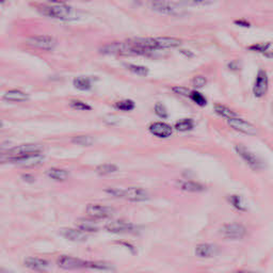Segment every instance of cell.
I'll use <instances>...</instances> for the list:
<instances>
[{
    "label": "cell",
    "mask_w": 273,
    "mask_h": 273,
    "mask_svg": "<svg viewBox=\"0 0 273 273\" xmlns=\"http://www.w3.org/2000/svg\"><path fill=\"white\" fill-rule=\"evenodd\" d=\"M100 53L106 56H142L148 54L136 38L108 43L100 48Z\"/></svg>",
    "instance_id": "obj_1"
},
{
    "label": "cell",
    "mask_w": 273,
    "mask_h": 273,
    "mask_svg": "<svg viewBox=\"0 0 273 273\" xmlns=\"http://www.w3.org/2000/svg\"><path fill=\"white\" fill-rule=\"evenodd\" d=\"M37 11L44 16L58 19V21L70 22V21H76L78 18L77 11L74 8H71V6L63 3L38 5Z\"/></svg>",
    "instance_id": "obj_2"
},
{
    "label": "cell",
    "mask_w": 273,
    "mask_h": 273,
    "mask_svg": "<svg viewBox=\"0 0 273 273\" xmlns=\"http://www.w3.org/2000/svg\"><path fill=\"white\" fill-rule=\"evenodd\" d=\"M136 41L144 48L147 53L160 49H173L179 47L183 41L174 36H158V37H136Z\"/></svg>",
    "instance_id": "obj_3"
},
{
    "label": "cell",
    "mask_w": 273,
    "mask_h": 273,
    "mask_svg": "<svg viewBox=\"0 0 273 273\" xmlns=\"http://www.w3.org/2000/svg\"><path fill=\"white\" fill-rule=\"evenodd\" d=\"M146 5L149 10L161 15L179 17L185 14L184 9L171 0H148Z\"/></svg>",
    "instance_id": "obj_4"
},
{
    "label": "cell",
    "mask_w": 273,
    "mask_h": 273,
    "mask_svg": "<svg viewBox=\"0 0 273 273\" xmlns=\"http://www.w3.org/2000/svg\"><path fill=\"white\" fill-rule=\"evenodd\" d=\"M27 43L28 46L35 48V49H40L44 51H51L54 50L57 46V40L51 35L47 34H40V35H34L27 38Z\"/></svg>",
    "instance_id": "obj_5"
},
{
    "label": "cell",
    "mask_w": 273,
    "mask_h": 273,
    "mask_svg": "<svg viewBox=\"0 0 273 273\" xmlns=\"http://www.w3.org/2000/svg\"><path fill=\"white\" fill-rule=\"evenodd\" d=\"M235 151L240 156V157H241L246 162V165H248L251 169H253V170L258 171V170H262V169L265 168L263 160L261 158H258L254 153L250 152L248 147H245L244 145H242V144L236 145Z\"/></svg>",
    "instance_id": "obj_6"
},
{
    "label": "cell",
    "mask_w": 273,
    "mask_h": 273,
    "mask_svg": "<svg viewBox=\"0 0 273 273\" xmlns=\"http://www.w3.org/2000/svg\"><path fill=\"white\" fill-rule=\"evenodd\" d=\"M44 161V156L41 153L37 154H29L25 156H19V157H11L10 162L22 167V168H34L40 166Z\"/></svg>",
    "instance_id": "obj_7"
},
{
    "label": "cell",
    "mask_w": 273,
    "mask_h": 273,
    "mask_svg": "<svg viewBox=\"0 0 273 273\" xmlns=\"http://www.w3.org/2000/svg\"><path fill=\"white\" fill-rule=\"evenodd\" d=\"M268 88H269V77L267 71L265 69H259L254 87H253V94H254L255 97L257 99H261V97L265 96L266 93L268 92Z\"/></svg>",
    "instance_id": "obj_8"
},
{
    "label": "cell",
    "mask_w": 273,
    "mask_h": 273,
    "mask_svg": "<svg viewBox=\"0 0 273 273\" xmlns=\"http://www.w3.org/2000/svg\"><path fill=\"white\" fill-rule=\"evenodd\" d=\"M57 265L64 270H77L87 268V261L68 255H61L57 259Z\"/></svg>",
    "instance_id": "obj_9"
},
{
    "label": "cell",
    "mask_w": 273,
    "mask_h": 273,
    "mask_svg": "<svg viewBox=\"0 0 273 273\" xmlns=\"http://www.w3.org/2000/svg\"><path fill=\"white\" fill-rule=\"evenodd\" d=\"M220 233L222 234L224 238L229 239H241L246 235L245 226L239 223H229L222 226L220 230Z\"/></svg>",
    "instance_id": "obj_10"
},
{
    "label": "cell",
    "mask_w": 273,
    "mask_h": 273,
    "mask_svg": "<svg viewBox=\"0 0 273 273\" xmlns=\"http://www.w3.org/2000/svg\"><path fill=\"white\" fill-rule=\"evenodd\" d=\"M227 124H229L232 128L235 129V131L242 133L244 135H249V136H256L257 135V128L251 124L250 122H246L242 119L237 118H232V119H227Z\"/></svg>",
    "instance_id": "obj_11"
},
{
    "label": "cell",
    "mask_w": 273,
    "mask_h": 273,
    "mask_svg": "<svg viewBox=\"0 0 273 273\" xmlns=\"http://www.w3.org/2000/svg\"><path fill=\"white\" fill-rule=\"evenodd\" d=\"M43 149L44 146L41 144H23L11 148L10 151L6 153H8L10 157H19V156L41 153Z\"/></svg>",
    "instance_id": "obj_12"
},
{
    "label": "cell",
    "mask_w": 273,
    "mask_h": 273,
    "mask_svg": "<svg viewBox=\"0 0 273 273\" xmlns=\"http://www.w3.org/2000/svg\"><path fill=\"white\" fill-rule=\"evenodd\" d=\"M87 214L92 219H107L112 216V208L99 204H89L87 206Z\"/></svg>",
    "instance_id": "obj_13"
},
{
    "label": "cell",
    "mask_w": 273,
    "mask_h": 273,
    "mask_svg": "<svg viewBox=\"0 0 273 273\" xmlns=\"http://www.w3.org/2000/svg\"><path fill=\"white\" fill-rule=\"evenodd\" d=\"M123 198L131 201V202H145L149 200V194L145 189L142 188L132 187L126 190H123Z\"/></svg>",
    "instance_id": "obj_14"
},
{
    "label": "cell",
    "mask_w": 273,
    "mask_h": 273,
    "mask_svg": "<svg viewBox=\"0 0 273 273\" xmlns=\"http://www.w3.org/2000/svg\"><path fill=\"white\" fill-rule=\"evenodd\" d=\"M24 265L31 270L41 273L47 272L50 269V263L46 259L38 257H27L25 259Z\"/></svg>",
    "instance_id": "obj_15"
},
{
    "label": "cell",
    "mask_w": 273,
    "mask_h": 273,
    "mask_svg": "<svg viewBox=\"0 0 273 273\" xmlns=\"http://www.w3.org/2000/svg\"><path fill=\"white\" fill-rule=\"evenodd\" d=\"M148 131L152 135L162 139L169 138V136H171L173 134L172 127L169 124H167V123H162V122L153 123V124H151V126L148 127Z\"/></svg>",
    "instance_id": "obj_16"
},
{
    "label": "cell",
    "mask_w": 273,
    "mask_h": 273,
    "mask_svg": "<svg viewBox=\"0 0 273 273\" xmlns=\"http://www.w3.org/2000/svg\"><path fill=\"white\" fill-rule=\"evenodd\" d=\"M105 229L109 233H113V234H120V233H127V232H133L136 226L132 223L126 222V221H122V220H115L111 221L106 224Z\"/></svg>",
    "instance_id": "obj_17"
},
{
    "label": "cell",
    "mask_w": 273,
    "mask_h": 273,
    "mask_svg": "<svg viewBox=\"0 0 273 273\" xmlns=\"http://www.w3.org/2000/svg\"><path fill=\"white\" fill-rule=\"evenodd\" d=\"M194 252H196V255L199 257L208 258L217 256L220 253V248L217 244L213 243H202L197 245Z\"/></svg>",
    "instance_id": "obj_18"
},
{
    "label": "cell",
    "mask_w": 273,
    "mask_h": 273,
    "mask_svg": "<svg viewBox=\"0 0 273 273\" xmlns=\"http://www.w3.org/2000/svg\"><path fill=\"white\" fill-rule=\"evenodd\" d=\"M59 234L63 237L69 241H74V242H83L88 240V236L86 235V233H83L79 230H73V229H62L59 231Z\"/></svg>",
    "instance_id": "obj_19"
},
{
    "label": "cell",
    "mask_w": 273,
    "mask_h": 273,
    "mask_svg": "<svg viewBox=\"0 0 273 273\" xmlns=\"http://www.w3.org/2000/svg\"><path fill=\"white\" fill-rule=\"evenodd\" d=\"M76 225L78 230L83 233H95L99 231V225L94 221V219H88V218H80L79 220L76 221Z\"/></svg>",
    "instance_id": "obj_20"
},
{
    "label": "cell",
    "mask_w": 273,
    "mask_h": 273,
    "mask_svg": "<svg viewBox=\"0 0 273 273\" xmlns=\"http://www.w3.org/2000/svg\"><path fill=\"white\" fill-rule=\"evenodd\" d=\"M177 187L180 190L186 192H202L206 189V187L203 184L197 183V181H192V180L177 181Z\"/></svg>",
    "instance_id": "obj_21"
},
{
    "label": "cell",
    "mask_w": 273,
    "mask_h": 273,
    "mask_svg": "<svg viewBox=\"0 0 273 273\" xmlns=\"http://www.w3.org/2000/svg\"><path fill=\"white\" fill-rule=\"evenodd\" d=\"M249 49L252 50V51H254V53L262 54L266 58H268V59H272L273 46H272L271 42L257 43V44H254V45H251V46H249Z\"/></svg>",
    "instance_id": "obj_22"
},
{
    "label": "cell",
    "mask_w": 273,
    "mask_h": 273,
    "mask_svg": "<svg viewBox=\"0 0 273 273\" xmlns=\"http://www.w3.org/2000/svg\"><path fill=\"white\" fill-rule=\"evenodd\" d=\"M3 100L11 102H23L29 100V95L21 90H10L3 95Z\"/></svg>",
    "instance_id": "obj_23"
},
{
    "label": "cell",
    "mask_w": 273,
    "mask_h": 273,
    "mask_svg": "<svg viewBox=\"0 0 273 273\" xmlns=\"http://www.w3.org/2000/svg\"><path fill=\"white\" fill-rule=\"evenodd\" d=\"M47 175H48L49 178L54 179V180L64 181V180H67L68 178L69 173L66 170H62V169L53 168V169H49V170L47 171Z\"/></svg>",
    "instance_id": "obj_24"
},
{
    "label": "cell",
    "mask_w": 273,
    "mask_h": 273,
    "mask_svg": "<svg viewBox=\"0 0 273 273\" xmlns=\"http://www.w3.org/2000/svg\"><path fill=\"white\" fill-rule=\"evenodd\" d=\"M73 83H74V87L80 91H88L92 88V81H91L89 77H86V76L76 77Z\"/></svg>",
    "instance_id": "obj_25"
},
{
    "label": "cell",
    "mask_w": 273,
    "mask_h": 273,
    "mask_svg": "<svg viewBox=\"0 0 273 273\" xmlns=\"http://www.w3.org/2000/svg\"><path fill=\"white\" fill-rule=\"evenodd\" d=\"M124 67L126 68V69H128L129 71H132L133 74L138 75V76H142V77H146L149 73V69L146 67L143 66H139V64H133V63H125Z\"/></svg>",
    "instance_id": "obj_26"
},
{
    "label": "cell",
    "mask_w": 273,
    "mask_h": 273,
    "mask_svg": "<svg viewBox=\"0 0 273 273\" xmlns=\"http://www.w3.org/2000/svg\"><path fill=\"white\" fill-rule=\"evenodd\" d=\"M213 108H214V111H216V113H218L221 116H223V118L232 119V118H237L238 116V114L235 111H233L232 109H230L226 106L220 105V103H216Z\"/></svg>",
    "instance_id": "obj_27"
},
{
    "label": "cell",
    "mask_w": 273,
    "mask_h": 273,
    "mask_svg": "<svg viewBox=\"0 0 273 273\" xmlns=\"http://www.w3.org/2000/svg\"><path fill=\"white\" fill-rule=\"evenodd\" d=\"M87 268L99 270V271H111L113 270V266L106 262H89L87 261Z\"/></svg>",
    "instance_id": "obj_28"
},
{
    "label": "cell",
    "mask_w": 273,
    "mask_h": 273,
    "mask_svg": "<svg viewBox=\"0 0 273 273\" xmlns=\"http://www.w3.org/2000/svg\"><path fill=\"white\" fill-rule=\"evenodd\" d=\"M194 127V121L192 119H183L179 120L178 122H176V124H175V129H176L177 132H189L191 129H193Z\"/></svg>",
    "instance_id": "obj_29"
},
{
    "label": "cell",
    "mask_w": 273,
    "mask_h": 273,
    "mask_svg": "<svg viewBox=\"0 0 273 273\" xmlns=\"http://www.w3.org/2000/svg\"><path fill=\"white\" fill-rule=\"evenodd\" d=\"M229 202L234 206V208H236L237 210L240 211H246L248 210V207H246L245 201L243 200L242 197L240 196H232L229 198Z\"/></svg>",
    "instance_id": "obj_30"
},
{
    "label": "cell",
    "mask_w": 273,
    "mask_h": 273,
    "mask_svg": "<svg viewBox=\"0 0 273 273\" xmlns=\"http://www.w3.org/2000/svg\"><path fill=\"white\" fill-rule=\"evenodd\" d=\"M189 99L193 102H196L198 106L200 107H204L207 105V100H206V97L202 94V93H200L199 91H190V93H189Z\"/></svg>",
    "instance_id": "obj_31"
},
{
    "label": "cell",
    "mask_w": 273,
    "mask_h": 273,
    "mask_svg": "<svg viewBox=\"0 0 273 273\" xmlns=\"http://www.w3.org/2000/svg\"><path fill=\"white\" fill-rule=\"evenodd\" d=\"M115 108L121 110V111H132V110L135 109L136 103L132 100H124V101H120L118 102H115Z\"/></svg>",
    "instance_id": "obj_32"
},
{
    "label": "cell",
    "mask_w": 273,
    "mask_h": 273,
    "mask_svg": "<svg viewBox=\"0 0 273 273\" xmlns=\"http://www.w3.org/2000/svg\"><path fill=\"white\" fill-rule=\"evenodd\" d=\"M118 171V167L112 164H106V165H101L96 168V173L99 175H107L111 174Z\"/></svg>",
    "instance_id": "obj_33"
},
{
    "label": "cell",
    "mask_w": 273,
    "mask_h": 273,
    "mask_svg": "<svg viewBox=\"0 0 273 273\" xmlns=\"http://www.w3.org/2000/svg\"><path fill=\"white\" fill-rule=\"evenodd\" d=\"M73 143L78 145H82V146H90L94 144V139L90 136H75V138L71 139Z\"/></svg>",
    "instance_id": "obj_34"
},
{
    "label": "cell",
    "mask_w": 273,
    "mask_h": 273,
    "mask_svg": "<svg viewBox=\"0 0 273 273\" xmlns=\"http://www.w3.org/2000/svg\"><path fill=\"white\" fill-rule=\"evenodd\" d=\"M181 2L186 5L192 6H206L214 3L216 0H180Z\"/></svg>",
    "instance_id": "obj_35"
},
{
    "label": "cell",
    "mask_w": 273,
    "mask_h": 273,
    "mask_svg": "<svg viewBox=\"0 0 273 273\" xmlns=\"http://www.w3.org/2000/svg\"><path fill=\"white\" fill-rule=\"evenodd\" d=\"M154 110H155V113L157 114L159 118H161V119H167L168 118L169 113H168V110H167V108H166V106L164 105V103L157 102L154 107Z\"/></svg>",
    "instance_id": "obj_36"
},
{
    "label": "cell",
    "mask_w": 273,
    "mask_h": 273,
    "mask_svg": "<svg viewBox=\"0 0 273 273\" xmlns=\"http://www.w3.org/2000/svg\"><path fill=\"white\" fill-rule=\"evenodd\" d=\"M206 83H207V79L204 76H201V75L194 76L191 80V84L196 89H202L203 87L206 86Z\"/></svg>",
    "instance_id": "obj_37"
},
{
    "label": "cell",
    "mask_w": 273,
    "mask_h": 273,
    "mask_svg": "<svg viewBox=\"0 0 273 273\" xmlns=\"http://www.w3.org/2000/svg\"><path fill=\"white\" fill-rule=\"evenodd\" d=\"M70 107L73 109H76V110H81V111H86V110L92 109V107H91L90 105H88V103L83 102L81 101H71L70 102Z\"/></svg>",
    "instance_id": "obj_38"
},
{
    "label": "cell",
    "mask_w": 273,
    "mask_h": 273,
    "mask_svg": "<svg viewBox=\"0 0 273 273\" xmlns=\"http://www.w3.org/2000/svg\"><path fill=\"white\" fill-rule=\"evenodd\" d=\"M172 91L174 93H176L178 95H181V96H189V93H190V90L187 89L186 87H180V86H176L172 88Z\"/></svg>",
    "instance_id": "obj_39"
},
{
    "label": "cell",
    "mask_w": 273,
    "mask_h": 273,
    "mask_svg": "<svg viewBox=\"0 0 273 273\" xmlns=\"http://www.w3.org/2000/svg\"><path fill=\"white\" fill-rule=\"evenodd\" d=\"M106 192L109 193V194H111V196H113V197L123 198V192H124V191L120 190V189H113V188H112V189H107Z\"/></svg>",
    "instance_id": "obj_40"
},
{
    "label": "cell",
    "mask_w": 273,
    "mask_h": 273,
    "mask_svg": "<svg viewBox=\"0 0 273 273\" xmlns=\"http://www.w3.org/2000/svg\"><path fill=\"white\" fill-rule=\"evenodd\" d=\"M10 160H11V157L8 155V153H0V165L10 162Z\"/></svg>",
    "instance_id": "obj_41"
},
{
    "label": "cell",
    "mask_w": 273,
    "mask_h": 273,
    "mask_svg": "<svg viewBox=\"0 0 273 273\" xmlns=\"http://www.w3.org/2000/svg\"><path fill=\"white\" fill-rule=\"evenodd\" d=\"M118 243H119V244H121V245H124L126 249H128V250L131 251L132 253H134V254H136V249H135V246H134V245H132V244L129 243V242H125V241H119Z\"/></svg>",
    "instance_id": "obj_42"
},
{
    "label": "cell",
    "mask_w": 273,
    "mask_h": 273,
    "mask_svg": "<svg viewBox=\"0 0 273 273\" xmlns=\"http://www.w3.org/2000/svg\"><path fill=\"white\" fill-rule=\"evenodd\" d=\"M49 1L51 3H63V4H67L68 2H70V1H86V0H49Z\"/></svg>",
    "instance_id": "obj_43"
},
{
    "label": "cell",
    "mask_w": 273,
    "mask_h": 273,
    "mask_svg": "<svg viewBox=\"0 0 273 273\" xmlns=\"http://www.w3.org/2000/svg\"><path fill=\"white\" fill-rule=\"evenodd\" d=\"M23 179L25 181H27V183H29V184H32L34 181V177L32 176V175H30V174H24L23 175Z\"/></svg>",
    "instance_id": "obj_44"
},
{
    "label": "cell",
    "mask_w": 273,
    "mask_h": 273,
    "mask_svg": "<svg viewBox=\"0 0 273 273\" xmlns=\"http://www.w3.org/2000/svg\"><path fill=\"white\" fill-rule=\"evenodd\" d=\"M235 24L241 26V27H250V24L245 21H236Z\"/></svg>",
    "instance_id": "obj_45"
},
{
    "label": "cell",
    "mask_w": 273,
    "mask_h": 273,
    "mask_svg": "<svg viewBox=\"0 0 273 273\" xmlns=\"http://www.w3.org/2000/svg\"><path fill=\"white\" fill-rule=\"evenodd\" d=\"M0 273H12L11 271H9L8 269H4V268H0Z\"/></svg>",
    "instance_id": "obj_46"
},
{
    "label": "cell",
    "mask_w": 273,
    "mask_h": 273,
    "mask_svg": "<svg viewBox=\"0 0 273 273\" xmlns=\"http://www.w3.org/2000/svg\"><path fill=\"white\" fill-rule=\"evenodd\" d=\"M235 273H255V272H252V271H246V270H240V271H236Z\"/></svg>",
    "instance_id": "obj_47"
},
{
    "label": "cell",
    "mask_w": 273,
    "mask_h": 273,
    "mask_svg": "<svg viewBox=\"0 0 273 273\" xmlns=\"http://www.w3.org/2000/svg\"><path fill=\"white\" fill-rule=\"evenodd\" d=\"M5 0H0V3H4Z\"/></svg>",
    "instance_id": "obj_48"
},
{
    "label": "cell",
    "mask_w": 273,
    "mask_h": 273,
    "mask_svg": "<svg viewBox=\"0 0 273 273\" xmlns=\"http://www.w3.org/2000/svg\"><path fill=\"white\" fill-rule=\"evenodd\" d=\"M1 127H2V122L0 121V128H1Z\"/></svg>",
    "instance_id": "obj_49"
}]
</instances>
